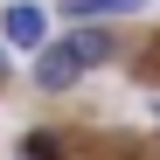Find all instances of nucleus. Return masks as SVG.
Masks as SVG:
<instances>
[{"label":"nucleus","instance_id":"0eeeda50","mask_svg":"<svg viewBox=\"0 0 160 160\" xmlns=\"http://www.w3.org/2000/svg\"><path fill=\"white\" fill-rule=\"evenodd\" d=\"M153 112H160V104H153Z\"/></svg>","mask_w":160,"mask_h":160},{"label":"nucleus","instance_id":"423d86ee","mask_svg":"<svg viewBox=\"0 0 160 160\" xmlns=\"http://www.w3.org/2000/svg\"><path fill=\"white\" fill-rule=\"evenodd\" d=\"M0 77H7V56H0Z\"/></svg>","mask_w":160,"mask_h":160},{"label":"nucleus","instance_id":"20e7f679","mask_svg":"<svg viewBox=\"0 0 160 160\" xmlns=\"http://www.w3.org/2000/svg\"><path fill=\"white\" fill-rule=\"evenodd\" d=\"M146 7V0H70V21H77V28H84V21H112V14H139Z\"/></svg>","mask_w":160,"mask_h":160},{"label":"nucleus","instance_id":"7ed1b4c3","mask_svg":"<svg viewBox=\"0 0 160 160\" xmlns=\"http://www.w3.org/2000/svg\"><path fill=\"white\" fill-rule=\"evenodd\" d=\"M63 42H70V56L84 63V70H91V63H112V56H118V35H104V28H70Z\"/></svg>","mask_w":160,"mask_h":160},{"label":"nucleus","instance_id":"f257e3e1","mask_svg":"<svg viewBox=\"0 0 160 160\" xmlns=\"http://www.w3.org/2000/svg\"><path fill=\"white\" fill-rule=\"evenodd\" d=\"M77 77H84V63L70 56V42H42V49H35V91L56 98V91H70V84H77Z\"/></svg>","mask_w":160,"mask_h":160},{"label":"nucleus","instance_id":"f03ea898","mask_svg":"<svg viewBox=\"0 0 160 160\" xmlns=\"http://www.w3.org/2000/svg\"><path fill=\"white\" fill-rule=\"evenodd\" d=\"M0 35H7V49H42L49 42V14L35 0H14V7L0 14Z\"/></svg>","mask_w":160,"mask_h":160},{"label":"nucleus","instance_id":"39448f33","mask_svg":"<svg viewBox=\"0 0 160 160\" xmlns=\"http://www.w3.org/2000/svg\"><path fill=\"white\" fill-rule=\"evenodd\" d=\"M21 160H63V146H56V139H49V132H35V139H28V146H21Z\"/></svg>","mask_w":160,"mask_h":160}]
</instances>
